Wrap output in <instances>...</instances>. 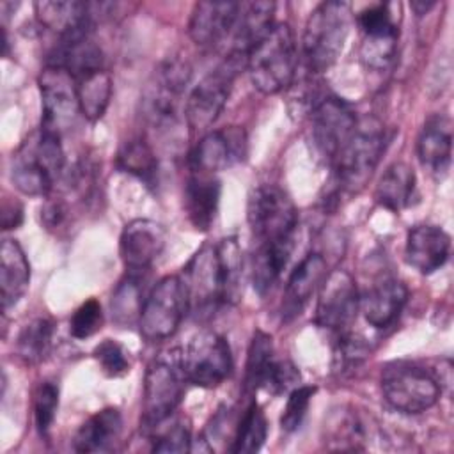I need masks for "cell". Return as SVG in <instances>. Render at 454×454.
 <instances>
[{"label":"cell","mask_w":454,"mask_h":454,"mask_svg":"<svg viewBox=\"0 0 454 454\" xmlns=\"http://www.w3.org/2000/svg\"><path fill=\"white\" fill-rule=\"evenodd\" d=\"M294 239L255 243L252 254V284L259 294H264L278 280L293 254Z\"/></svg>","instance_id":"cell-29"},{"label":"cell","mask_w":454,"mask_h":454,"mask_svg":"<svg viewBox=\"0 0 454 454\" xmlns=\"http://www.w3.org/2000/svg\"><path fill=\"white\" fill-rule=\"evenodd\" d=\"M394 7V4H374L360 11L356 16V23L362 30V35L399 34Z\"/></svg>","instance_id":"cell-39"},{"label":"cell","mask_w":454,"mask_h":454,"mask_svg":"<svg viewBox=\"0 0 454 454\" xmlns=\"http://www.w3.org/2000/svg\"><path fill=\"white\" fill-rule=\"evenodd\" d=\"M74 82L82 115L90 122L99 121L112 98V78L108 71L105 67L94 69L74 78Z\"/></svg>","instance_id":"cell-31"},{"label":"cell","mask_w":454,"mask_h":454,"mask_svg":"<svg viewBox=\"0 0 454 454\" xmlns=\"http://www.w3.org/2000/svg\"><path fill=\"white\" fill-rule=\"evenodd\" d=\"M399 34L364 35L360 44V60L372 73H385L392 67L397 57Z\"/></svg>","instance_id":"cell-38"},{"label":"cell","mask_w":454,"mask_h":454,"mask_svg":"<svg viewBox=\"0 0 454 454\" xmlns=\"http://www.w3.org/2000/svg\"><path fill=\"white\" fill-rule=\"evenodd\" d=\"M300 372L289 360H278L275 358L270 374L262 385V390L278 395L284 392H291L294 387H298Z\"/></svg>","instance_id":"cell-46"},{"label":"cell","mask_w":454,"mask_h":454,"mask_svg":"<svg viewBox=\"0 0 454 454\" xmlns=\"http://www.w3.org/2000/svg\"><path fill=\"white\" fill-rule=\"evenodd\" d=\"M103 4L76 2V0H44L35 2L34 11L37 21L55 32L60 39L78 34H92L94 16L101 11Z\"/></svg>","instance_id":"cell-19"},{"label":"cell","mask_w":454,"mask_h":454,"mask_svg":"<svg viewBox=\"0 0 454 454\" xmlns=\"http://www.w3.org/2000/svg\"><path fill=\"white\" fill-rule=\"evenodd\" d=\"M369 355V348L362 337L355 335L351 330L337 335V344L333 351V360L337 371H349L356 367Z\"/></svg>","instance_id":"cell-42"},{"label":"cell","mask_w":454,"mask_h":454,"mask_svg":"<svg viewBox=\"0 0 454 454\" xmlns=\"http://www.w3.org/2000/svg\"><path fill=\"white\" fill-rule=\"evenodd\" d=\"M358 309L360 294L351 273L346 270L330 271L319 286L316 325L333 335H340L355 323Z\"/></svg>","instance_id":"cell-13"},{"label":"cell","mask_w":454,"mask_h":454,"mask_svg":"<svg viewBox=\"0 0 454 454\" xmlns=\"http://www.w3.org/2000/svg\"><path fill=\"white\" fill-rule=\"evenodd\" d=\"M144 273H133L128 271L126 277L117 284L110 309H112V317L119 326H131L135 321L140 319L142 307L145 301L144 294Z\"/></svg>","instance_id":"cell-32"},{"label":"cell","mask_w":454,"mask_h":454,"mask_svg":"<svg viewBox=\"0 0 454 454\" xmlns=\"http://www.w3.org/2000/svg\"><path fill=\"white\" fill-rule=\"evenodd\" d=\"M381 392L387 403L403 413H422L440 397L438 380L411 362H392L381 371Z\"/></svg>","instance_id":"cell-10"},{"label":"cell","mask_w":454,"mask_h":454,"mask_svg":"<svg viewBox=\"0 0 454 454\" xmlns=\"http://www.w3.org/2000/svg\"><path fill=\"white\" fill-rule=\"evenodd\" d=\"M273 362H275L273 340L266 332L257 330L250 340L247 365H245V388L248 392H255L262 388Z\"/></svg>","instance_id":"cell-36"},{"label":"cell","mask_w":454,"mask_h":454,"mask_svg":"<svg viewBox=\"0 0 454 454\" xmlns=\"http://www.w3.org/2000/svg\"><path fill=\"white\" fill-rule=\"evenodd\" d=\"M220 195L222 184L216 174L190 170V176L184 184L183 204L190 223L197 231L206 232L211 229L218 213Z\"/></svg>","instance_id":"cell-22"},{"label":"cell","mask_w":454,"mask_h":454,"mask_svg":"<svg viewBox=\"0 0 454 454\" xmlns=\"http://www.w3.org/2000/svg\"><path fill=\"white\" fill-rule=\"evenodd\" d=\"M247 153V135L239 126L207 131L190 153V170L216 174L243 160Z\"/></svg>","instance_id":"cell-15"},{"label":"cell","mask_w":454,"mask_h":454,"mask_svg":"<svg viewBox=\"0 0 454 454\" xmlns=\"http://www.w3.org/2000/svg\"><path fill=\"white\" fill-rule=\"evenodd\" d=\"M314 394H316V387H309V385H298L289 392L286 408L280 417V426L284 431L293 433L300 427Z\"/></svg>","instance_id":"cell-43"},{"label":"cell","mask_w":454,"mask_h":454,"mask_svg":"<svg viewBox=\"0 0 454 454\" xmlns=\"http://www.w3.org/2000/svg\"><path fill=\"white\" fill-rule=\"evenodd\" d=\"M383 149V124L374 117L358 119L353 135L332 165L340 188L348 192L362 190L376 170Z\"/></svg>","instance_id":"cell-6"},{"label":"cell","mask_w":454,"mask_h":454,"mask_svg":"<svg viewBox=\"0 0 454 454\" xmlns=\"http://www.w3.org/2000/svg\"><path fill=\"white\" fill-rule=\"evenodd\" d=\"M247 220L255 243L296 238L298 211L293 199L277 184H259L248 195Z\"/></svg>","instance_id":"cell-7"},{"label":"cell","mask_w":454,"mask_h":454,"mask_svg":"<svg viewBox=\"0 0 454 454\" xmlns=\"http://www.w3.org/2000/svg\"><path fill=\"white\" fill-rule=\"evenodd\" d=\"M434 5V2H427V4H424V2H413L411 4V7L415 9V12L420 16V14H426L431 7Z\"/></svg>","instance_id":"cell-48"},{"label":"cell","mask_w":454,"mask_h":454,"mask_svg":"<svg viewBox=\"0 0 454 454\" xmlns=\"http://www.w3.org/2000/svg\"><path fill=\"white\" fill-rule=\"evenodd\" d=\"M165 229L147 218H137L126 223L119 241L121 259L128 271L144 273L161 255L165 248Z\"/></svg>","instance_id":"cell-17"},{"label":"cell","mask_w":454,"mask_h":454,"mask_svg":"<svg viewBox=\"0 0 454 454\" xmlns=\"http://www.w3.org/2000/svg\"><path fill=\"white\" fill-rule=\"evenodd\" d=\"M122 433V415L117 408H103L90 415L76 431L73 447L78 452L96 454L115 449Z\"/></svg>","instance_id":"cell-26"},{"label":"cell","mask_w":454,"mask_h":454,"mask_svg":"<svg viewBox=\"0 0 454 454\" xmlns=\"http://www.w3.org/2000/svg\"><path fill=\"white\" fill-rule=\"evenodd\" d=\"M351 25V9L346 2H321L309 16L301 53L310 74H319L332 67L344 50Z\"/></svg>","instance_id":"cell-3"},{"label":"cell","mask_w":454,"mask_h":454,"mask_svg":"<svg viewBox=\"0 0 454 454\" xmlns=\"http://www.w3.org/2000/svg\"><path fill=\"white\" fill-rule=\"evenodd\" d=\"M23 209L20 202H4L2 206V227L4 229H16L21 223Z\"/></svg>","instance_id":"cell-47"},{"label":"cell","mask_w":454,"mask_h":454,"mask_svg":"<svg viewBox=\"0 0 454 454\" xmlns=\"http://www.w3.org/2000/svg\"><path fill=\"white\" fill-rule=\"evenodd\" d=\"M296 66V41L287 23H275L247 57L250 80L262 94H277L293 85Z\"/></svg>","instance_id":"cell-4"},{"label":"cell","mask_w":454,"mask_h":454,"mask_svg":"<svg viewBox=\"0 0 454 454\" xmlns=\"http://www.w3.org/2000/svg\"><path fill=\"white\" fill-rule=\"evenodd\" d=\"M59 408V387L53 381H43L35 390L34 419L37 431L46 436Z\"/></svg>","instance_id":"cell-40"},{"label":"cell","mask_w":454,"mask_h":454,"mask_svg":"<svg viewBox=\"0 0 454 454\" xmlns=\"http://www.w3.org/2000/svg\"><path fill=\"white\" fill-rule=\"evenodd\" d=\"M160 429V427H154ZM190 427L183 420H174L154 438L153 450L154 452H186L190 450Z\"/></svg>","instance_id":"cell-45"},{"label":"cell","mask_w":454,"mask_h":454,"mask_svg":"<svg viewBox=\"0 0 454 454\" xmlns=\"http://www.w3.org/2000/svg\"><path fill=\"white\" fill-rule=\"evenodd\" d=\"M326 277V261L321 254H307L296 268L291 271L280 305V316L284 321H291L301 314L312 294L319 289Z\"/></svg>","instance_id":"cell-20"},{"label":"cell","mask_w":454,"mask_h":454,"mask_svg":"<svg viewBox=\"0 0 454 454\" xmlns=\"http://www.w3.org/2000/svg\"><path fill=\"white\" fill-rule=\"evenodd\" d=\"M53 332H55V325L51 319L48 317L32 319L28 325L23 326V330L18 335V340H16L18 355L27 364L43 362L51 349Z\"/></svg>","instance_id":"cell-35"},{"label":"cell","mask_w":454,"mask_h":454,"mask_svg":"<svg viewBox=\"0 0 454 454\" xmlns=\"http://www.w3.org/2000/svg\"><path fill=\"white\" fill-rule=\"evenodd\" d=\"M273 2H250L241 4L234 30L229 39L227 55L238 57L247 62L252 48L275 27Z\"/></svg>","instance_id":"cell-23"},{"label":"cell","mask_w":454,"mask_h":454,"mask_svg":"<svg viewBox=\"0 0 454 454\" xmlns=\"http://www.w3.org/2000/svg\"><path fill=\"white\" fill-rule=\"evenodd\" d=\"M325 433V442L332 450H364V442L371 436V424L355 408L342 406L328 417Z\"/></svg>","instance_id":"cell-28"},{"label":"cell","mask_w":454,"mask_h":454,"mask_svg":"<svg viewBox=\"0 0 454 454\" xmlns=\"http://www.w3.org/2000/svg\"><path fill=\"white\" fill-rule=\"evenodd\" d=\"M183 282L188 291L190 309L211 310L222 303V277L216 245H202L184 266Z\"/></svg>","instance_id":"cell-16"},{"label":"cell","mask_w":454,"mask_h":454,"mask_svg":"<svg viewBox=\"0 0 454 454\" xmlns=\"http://www.w3.org/2000/svg\"><path fill=\"white\" fill-rule=\"evenodd\" d=\"M103 325V310L98 300L90 298L83 301L69 321V332L74 339H87L101 330Z\"/></svg>","instance_id":"cell-44"},{"label":"cell","mask_w":454,"mask_h":454,"mask_svg":"<svg viewBox=\"0 0 454 454\" xmlns=\"http://www.w3.org/2000/svg\"><path fill=\"white\" fill-rule=\"evenodd\" d=\"M117 165L121 170L153 184L158 177V158L145 138L126 140L117 154Z\"/></svg>","instance_id":"cell-34"},{"label":"cell","mask_w":454,"mask_h":454,"mask_svg":"<svg viewBox=\"0 0 454 454\" xmlns=\"http://www.w3.org/2000/svg\"><path fill=\"white\" fill-rule=\"evenodd\" d=\"M415 188L417 177L413 168L404 161H395L387 167L380 177L374 190V199L385 209L397 213L411 204Z\"/></svg>","instance_id":"cell-30"},{"label":"cell","mask_w":454,"mask_h":454,"mask_svg":"<svg viewBox=\"0 0 454 454\" xmlns=\"http://www.w3.org/2000/svg\"><path fill=\"white\" fill-rule=\"evenodd\" d=\"M266 434H268V422H266L264 411L255 401H252L248 408L243 411L236 426L231 450L236 454L257 452L262 447Z\"/></svg>","instance_id":"cell-37"},{"label":"cell","mask_w":454,"mask_h":454,"mask_svg":"<svg viewBox=\"0 0 454 454\" xmlns=\"http://www.w3.org/2000/svg\"><path fill=\"white\" fill-rule=\"evenodd\" d=\"M190 80V67L181 60H168L154 73L142 101L144 119L154 138L176 149L184 128L183 92Z\"/></svg>","instance_id":"cell-1"},{"label":"cell","mask_w":454,"mask_h":454,"mask_svg":"<svg viewBox=\"0 0 454 454\" xmlns=\"http://www.w3.org/2000/svg\"><path fill=\"white\" fill-rule=\"evenodd\" d=\"M181 355L186 380L195 387L215 388L232 372L231 346L216 332L197 333Z\"/></svg>","instance_id":"cell-11"},{"label":"cell","mask_w":454,"mask_h":454,"mask_svg":"<svg viewBox=\"0 0 454 454\" xmlns=\"http://www.w3.org/2000/svg\"><path fill=\"white\" fill-rule=\"evenodd\" d=\"M417 156L431 172H445L452 156V121L436 114L429 117L417 138Z\"/></svg>","instance_id":"cell-25"},{"label":"cell","mask_w":454,"mask_h":454,"mask_svg":"<svg viewBox=\"0 0 454 454\" xmlns=\"http://www.w3.org/2000/svg\"><path fill=\"white\" fill-rule=\"evenodd\" d=\"M66 168L60 137L44 128L34 131L12 156L11 179L14 186L32 197L48 195Z\"/></svg>","instance_id":"cell-2"},{"label":"cell","mask_w":454,"mask_h":454,"mask_svg":"<svg viewBox=\"0 0 454 454\" xmlns=\"http://www.w3.org/2000/svg\"><path fill=\"white\" fill-rule=\"evenodd\" d=\"M309 119L310 138L317 156L333 165L356 128L358 117L355 110L337 96H325L309 114Z\"/></svg>","instance_id":"cell-12"},{"label":"cell","mask_w":454,"mask_h":454,"mask_svg":"<svg viewBox=\"0 0 454 454\" xmlns=\"http://www.w3.org/2000/svg\"><path fill=\"white\" fill-rule=\"evenodd\" d=\"M94 358L98 360L101 371L108 376V378H119L124 376L126 372H129V358L126 349L112 340V339H105L103 342H99L94 351H92Z\"/></svg>","instance_id":"cell-41"},{"label":"cell","mask_w":454,"mask_h":454,"mask_svg":"<svg viewBox=\"0 0 454 454\" xmlns=\"http://www.w3.org/2000/svg\"><path fill=\"white\" fill-rule=\"evenodd\" d=\"M408 300L406 286L397 278H383L360 296V310L374 328H388Z\"/></svg>","instance_id":"cell-24"},{"label":"cell","mask_w":454,"mask_h":454,"mask_svg":"<svg viewBox=\"0 0 454 454\" xmlns=\"http://www.w3.org/2000/svg\"><path fill=\"white\" fill-rule=\"evenodd\" d=\"M186 383L181 349H167L149 364L144 380L142 404V422L145 429H154L172 417L184 397Z\"/></svg>","instance_id":"cell-5"},{"label":"cell","mask_w":454,"mask_h":454,"mask_svg":"<svg viewBox=\"0 0 454 454\" xmlns=\"http://www.w3.org/2000/svg\"><path fill=\"white\" fill-rule=\"evenodd\" d=\"M243 66H247L245 60L225 55V59L192 89L184 101V119L190 133H207L225 108L232 83Z\"/></svg>","instance_id":"cell-8"},{"label":"cell","mask_w":454,"mask_h":454,"mask_svg":"<svg viewBox=\"0 0 454 454\" xmlns=\"http://www.w3.org/2000/svg\"><path fill=\"white\" fill-rule=\"evenodd\" d=\"M241 4L238 2H199L195 4L188 25L192 41L204 48L229 43Z\"/></svg>","instance_id":"cell-18"},{"label":"cell","mask_w":454,"mask_h":454,"mask_svg":"<svg viewBox=\"0 0 454 454\" xmlns=\"http://www.w3.org/2000/svg\"><path fill=\"white\" fill-rule=\"evenodd\" d=\"M39 90L43 101L41 128L62 137L74 122L80 112L76 82L60 66L46 64L39 74Z\"/></svg>","instance_id":"cell-14"},{"label":"cell","mask_w":454,"mask_h":454,"mask_svg":"<svg viewBox=\"0 0 454 454\" xmlns=\"http://www.w3.org/2000/svg\"><path fill=\"white\" fill-rule=\"evenodd\" d=\"M216 255L222 277V303L234 305L241 298L243 280V255L234 236L223 238L216 243Z\"/></svg>","instance_id":"cell-33"},{"label":"cell","mask_w":454,"mask_h":454,"mask_svg":"<svg viewBox=\"0 0 454 454\" xmlns=\"http://www.w3.org/2000/svg\"><path fill=\"white\" fill-rule=\"evenodd\" d=\"M30 264L16 239H4L0 248V291L4 310L14 307L28 289Z\"/></svg>","instance_id":"cell-27"},{"label":"cell","mask_w":454,"mask_h":454,"mask_svg":"<svg viewBox=\"0 0 454 454\" xmlns=\"http://www.w3.org/2000/svg\"><path fill=\"white\" fill-rule=\"evenodd\" d=\"M188 310L190 298L183 277H163L145 296L138 319L142 337L149 342H160L172 337Z\"/></svg>","instance_id":"cell-9"},{"label":"cell","mask_w":454,"mask_h":454,"mask_svg":"<svg viewBox=\"0 0 454 454\" xmlns=\"http://www.w3.org/2000/svg\"><path fill=\"white\" fill-rule=\"evenodd\" d=\"M450 252V236L438 225H417L408 231L404 257L422 275L440 270Z\"/></svg>","instance_id":"cell-21"}]
</instances>
